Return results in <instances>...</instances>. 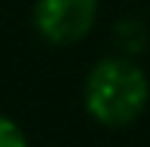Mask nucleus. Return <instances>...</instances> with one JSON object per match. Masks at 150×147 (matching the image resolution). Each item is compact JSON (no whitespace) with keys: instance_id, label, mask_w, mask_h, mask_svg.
Here are the masks:
<instances>
[{"instance_id":"f257e3e1","label":"nucleus","mask_w":150,"mask_h":147,"mask_svg":"<svg viewBox=\"0 0 150 147\" xmlns=\"http://www.w3.org/2000/svg\"><path fill=\"white\" fill-rule=\"evenodd\" d=\"M83 104L95 123L107 129L132 126L150 104V80L129 55H107L92 64L83 83Z\"/></svg>"},{"instance_id":"f03ea898","label":"nucleus","mask_w":150,"mask_h":147,"mask_svg":"<svg viewBox=\"0 0 150 147\" xmlns=\"http://www.w3.org/2000/svg\"><path fill=\"white\" fill-rule=\"evenodd\" d=\"M34 31L52 46H71L89 37L98 22V0H37Z\"/></svg>"},{"instance_id":"7ed1b4c3","label":"nucleus","mask_w":150,"mask_h":147,"mask_svg":"<svg viewBox=\"0 0 150 147\" xmlns=\"http://www.w3.org/2000/svg\"><path fill=\"white\" fill-rule=\"evenodd\" d=\"M113 40L120 46V55L132 58L147 46V28L138 18H122V22H117V28H113Z\"/></svg>"},{"instance_id":"20e7f679","label":"nucleus","mask_w":150,"mask_h":147,"mask_svg":"<svg viewBox=\"0 0 150 147\" xmlns=\"http://www.w3.org/2000/svg\"><path fill=\"white\" fill-rule=\"evenodd\" d=\"M0 147H28V138L18 129V123L3 113H0Z\"/></svg>"}]
</instances>
